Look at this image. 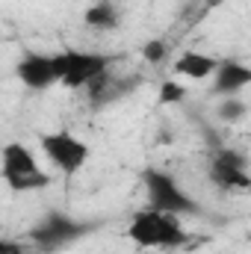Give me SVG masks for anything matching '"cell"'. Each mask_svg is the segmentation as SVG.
<instances>
[{"label":"cell","mask_w":251,"mask_h":254,"mask_svg":"<svg viewBox=\"0 0 251 254\" xmlns=\"http://www.w3.org/2000/svg\"><path fill=\"white\" fill-rule=\"evenodd\" d=\"M127 237L142 249H181L192 240L175 213H163V210H154V207L139 210L133 216V222L127 228Z\"/></svg>","instance_id":"6da1fadb"},{"label":"cell","mask_w":251,"mask_h":254,"mask_svg":"<svg viewBox=\"0 0 251 254\" xmlns=\"http://www.w3.org/2000/svg\"><path fill=\"white\" fill-rule=\"evenodd\" d=\"M95 225H86V222H77L71 216H65L60 210H51L48 216H42V222L27 234L39 252H63L68 246H74L77 240H83Z\"/></svg>","instance_id":"7a4b0ae2"},{"label":"cell","mask_w":251,"mask_h":254,"mask_svg":"<svg viewBox=\"0 0 251 254\" xmlns=\"http://www.w3.org/2000/svg\"><path fill=\"white\" fill-rule=\"evenodd\" d=\"M142 181H145V190H148V198H151V207L154 210L175 213V216H195L198 213V204L178 187V181L169 172L145 169Z\"/></svg>","instance_id":"3957f363"},{"label":"cell","mask_w":251,"mask_h":254,"mask_svg":"<svg viewBox=\"0 0 251 254\" xmlns=\"http://www.w3.org/2000/svg\"><path fill=\"white\" fill-rule=\"evenodd\" d=\"M54 63H57V74H60V83L65 89H83V86H92L98 77L107 74L110 60L104 54H83V51H63V54H54Z\"/></svg>","instance_id":"277c9868"},{"label":"cell","mask_w":251,"mask_h":254,"mask_svg":"<svg viewBox=\"0 0 251 254\" xmlns=\"http://www.w3.org/2000/svg\"><path fill=\"white\" fill-rule=\"evenodd\" d=\"M42 151L63 175H77L89 163V145L83 139H77L74 133H68V130L45 133L42 136Z\"/></svg>","instance_id":"5b68a950"},{"label":"cell","mask_w":251,"mask_h":254,"mask_svg":"<svg viewBox=\"0 0 251 254\" xmlns=\"http://www.w3.org/2000/svg\"><path fill=\"white\" fill-rule=\"evenodd\" d=\"M246 157L231 151V148H222L213 163H210V181L222 190H251V175L246 169Z\"/></svg>","instance_id":"8992f818"},{"label":"cell","mask_w":251,"mask_h":254,"mask_svg":"<svg viewBox=\"0 0 251 254\" xmlns=\"http://www.w3.org/2000/svg\"><path fill=\"white\" fill-rule=\"evenodd\" d=\"M18 80L33 89V92H42V89H51L54 83H60V74H57V63H54V54H27L18 68H15Z\"/></svg>","instance_id":"52a82bcc"},{"label":"cell","mask_w":251,"mask_h":254,"mask_svg":"<svg viewBox=\"0 0 251 254\" xmlns=\"http://www.w3.org/2000/svg\"><path fill=\"white\" fill-rule=\"evenodd\" d=\"M213 92L216 95H225V98H234L240 95L246 86H251V68L243 63H234V60H222L219 71L213 74Z\"/></svg>","instance_id":"ba28073f"},{"label":"cell","mask_w":251,"mask_h":254,"mask_svg":"<svg viewBox=\"0 0 251 254\" xmlns=\"http://www.w3.org/2000/svg\"><path fill=\"white\" fill-rule=\"evenodd\" d=\"M39 172H42V169H39V160H36V154H33L27 145L9 142V145L3 148V181L21 178V175H39Z\"/></svg>","instance_id":"9c48e42d"},{"label":"cell","mask_w":251,"mask_h":254,"mask_svg":"<svg viewBox=\"0 0 251 254\" xmlns=\"http://www.w3.org/2000/svg\"><path fill=\"white\" fill-rule=\"evenodd\" d=\"M219 63L216 57H207V54H198V51H187L178 63H175V71L181 77H189V80H207L210 74L219 71Z\"/></svg>","instance_id":"30bf717a"},{"label":"cell","mask_w":251,"mask_h":254,"mask_svg":"<svg viewBox=\"0 0 251 254\" xmlns=\"http://www.w3.org/2000/svg\"><path fill=\"white\" fill-rule=\"evenodd\" d=\"M86 24L95 30H116L119 27V6L113 0H98L86 9Z\"/></svg>","instance_id":"8fae6325"},{"label":"cell","mask_w":251,"mask_h":254,"mask_svg":"<svg viewBox=\"0 0 251 254\" xmlns=\"http://www.w3.org/2000/svg\"><path fill=\"white\" fill-rule=\"evenodd\" d=\"M6 187L12 192H33V190H45L51 187V175L39 172V175H21V178H9Z\"/></svg>","instance_id":"7c38bea8"},{"label":"cell","mask_w":251,"mask_h":254,"mask_svg":"<svg viewBox=\"0 0 251 254\" xmlns=\"http://www.w3.org/2000/svg\"><path fill=\"white\" fill-rule=\"evenodd\" d=\"M219 119L222 122H228V125H237V122H243L246 116H249V107H246V101H240L237 95L234 98H225L222 104H219Z\"/></svg>","instance_id":"4fadbf2b"},{"label":"cell","mask_w":251,"mask_h":254,"mask_svg":"<svg viewBox=\"0 0 251 254\" xmlns=\"http://www.w3.org/2000/svg\"><path fill=\"white\" fill-rule=\"evenodd\" d=\"M166 54H169V45H166L163 39H151V42H145V48H142V60L148 65H160L166 60Z\"/></svg>","instance_id":"5bb4252c"},{"label":"cell","mask_w":251,"mask_h":254,"mask_svg":"<svg viewBox=\"0 0 251 254\" xmlns=\"http://www.w3.org/2000/svg\"><path fill=\"white\" fill-rule=\"evenodd\" d=\"M184 95H187L184 86H178L175 80H166L160 89V104H178V101H184Z\"/></svg>","instance_id":"9a60e30c"},{"label":"cell","mask_w":251,"mask_h":254,"mask_svg":"<svg viewBox=\"0 0 251 254\" xmlns=\"http://www.w3.org/2000/svg\"><path fill=\"white\" fill-rule=\"evenodd\" d=\"M0 254H24V246H18V243L6 240V243H0Z\"/></svg>","instance_id":"2e32d148"},{"label":"cell","mask_w":251,"mask_h":254,"mask_svg":"<svg viewBox=\"0 0 251 254\" xmlns=\"http://www.w3.org/2000/svg\"><path fill=\"white\" fill-rule=\"evenodd\" d=\"M222 3H225V0H210V9H213V6H222Z\"/></svg>","instance_id":"e0dca14e"}]
</instances>
